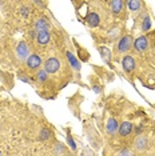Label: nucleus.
Returning a JSON list of instances; mask_svg holds the SVG:
<instances>
[{
	"mask_svg": "<svg viewBox=\"0 0 155 156\" xmlns=\"http://www.w3.org/2000/svg\"><path fill=\"white\" fill-rule=\"evenodd\" d=\"M59 67H60V62H59V59H56V58H51V59H48L47 62H45V67H44V69L47 71L48 73H55L56 71L59 69Z\"/></svg>",
	"mask_w": 155,
	"mask_h": 156,
	"instance_id": "nucleus-1",
	"label": "nucleus"
},
{
	"mask_svg": "<svg viewBox=\"0 0 155 156\" xmlns=\"http://www.w3.org/2000/svg\"><path fill=\"white\" fill-rule=\"evenodd\" d=\"M132 44V37L131 36H124L119 40L118 43V52H127Z\"/></svg>",
	"mask_w": 155,
	"mask_h": 156,
	"instance_id": "nucleus-2",
	"label": "nucleus"
},
{
	"mask_svg": "<svg viewBox=\"0 0 155 156\" xmlns=\"http://www.w3.org/2000/svg\"><path fill=\"white\" fill-rule=\"evenodd\" d=\"M28 45L27 43H24V41H20L19 44H17V47H16V54H17V58L19 59H22L24 60L28 56Z\"/></svg>",
	"mask_w": 155,
	"mask_h": 156,
	"instance_id": "nucleus-3",
	"label": "nucleus"
},
{
	"mask_svg": "<svg viewBox=\"0 0 155 156\" xmlns=\"http://www.w3.org/2000/svg\"><path fill=\"white\" fill-rule=\"evenodd\" d=\"M132 129H134V126H132V124L130 123V122L122 123V124H121V127L118 128L119 133H121V136H128V135L132 132Z\"/></svg>",
	"mask_w": 155,
	"mask_h": 156,
	"instance_id": "nucleus-4",
	"label": "nucleus"
},
{
	"mask_svg": "<svg viewBox=\"0 0 155 156\" xmlns=\"http://www.w3.org/2000/svg\"><path fill=\"white\" fill-rule=\"evenodd\" d=\"M41 64V59L39 58L38 55H31V56H28V59H27V66L30 67L31 69H35V68H39Z\"/></svg>",
	"mask_w": 155,
	"mask_h": 156,
	"instance_id": "nucleus-5",
	"label": "nucleus"
},
{
	"mask_svg": "<svg viewBox=\"0 0 155 156\" xmlns=\"http://www.w3.org/2000/svg\"><path fill=\"white\" fill-rule=\"evenodd\" d=\"M36 39H38V43L40 45H45L50 43V32L48 31H39L36 34Z\"/></svg>",
	"mask_w": 155,
	"mask_h": 156,
	"instance_id": "nucleus-6",
	"label": "nucleus"
},
{
	"mask_svg": "<svg viewBox=\"0 0 155 156\" xmlns=\"http://www.w3.org/2000/svg\"><path fill=\"white\" fill-rule=\"evenodd\" d=\"M122 64H123L124 71L131 72V71H134V68H135V60H134L132 56H126V58H123Z\"/></svg>",
	"mask_w": 155,
	"mask_h": 156,
	"instance_id": "nucleus-7",
	"label": "nucleus"
},
{
	"mask_svg": "<svg viewBox=\"0 0 155 156\" xmlns=\"http://www.w3.org/2000/svg\"><path fill=\"white\" fill-rule=\"evenodd\" d=\"M134 47L138 52H143L144 49L147 48V37L146 36H140L135 40V43H134Z\"/></svg>",
	"mask_w": 155,
	"mask_h": 156,
	"instance_id": "nucleus-8",
	"label": "nucleus"
},
{
	"mask_svg": "<svg viewBox=\"0 0 155 156\" xmlns=\"http://www.w3.org/2000/svg\"><path fill=\"white\" fill-rule=\"evenodd\" d=\"M149 147V140L146 136H138V139L135 140V148L138 151H144Z\"/></svg>",
	"mask_w": 155,
	"mask_h": 156,
	"instance_id": "nucleus-9",
	"label": "nucleus"
},
{
	"mask_svg": "<svg viewBox=\"0 0 155 156\" xmlns=\"http://www.w3.org/2000/svg\"><path fill=\"white\" fill-rule=\"evenodd\" d=\"M119 128V124L118 122L114 119V118H111V119H108V122H107V126H106V129H107V132L108 133H115L116 131H118Z\"/></svg>",
	"mask_w": 155,
	"mask_h": 156,
	"instance_id": "nucleus-10",
	"label": "nucleus"
},
{
	"mask_svg": "<svg viewBox=\"0 0 155 156\" xmlns=\"http://www.w3.org/2000/svg\"><path fill=\"white\" fill-rule=\"evenodd\" d=\"M87 23H88V26H91V27L99 26L100 19H99V16H98V13H95V12L88 13V16H87Z\"/></svg>",
	"mask_w": 155,
	"mask_h": 156,
	"instance_id": "nucleus-11",
	"label": "nucleus"
},
{
	"mask_svg": "<svg viewBox=\"0 0 155 156\" xmlns=\"http://www.w3.org/2000/svg\"><path fill=\"white\" fill-rule=\"evenodd\" d=\"M48 28H50V24L45 19H39L36 23H35V30L38 31H48Z\"/></svg>",
	"mask_w": 155,
	"mask_h": 156,
	"instance_id": "nucleus-12",
	"label": "nucleus"
},
{
	"mask_svg": "<svg viewBox=\"0 0 155 156\" xmlns=\"http://www.w3.org/2000/svg\"><path fill=\"white\" fill-rule=\"evenodd\" d=\"M111 9L115 15L121 13L122 9H123V0H112L111 2Z\"/></svg>",
	"mask_w": 155,
	"mask_h": 156,
	"instance_id": "nucleus-13",
	"label": "nucleus"
},
{
	"mask_svg": "<svg viewBox=\"0 0 155 156\" xmlns=\"http://www.w3.org/2000/svg\"><path fill=\"white\" fill-rule=\"evenodd\" d=\"M99 52H100V55H102V58H103L104 62H110V59H111V52H110V49L108 48H106V47H99Z\"/></svg>",
	"mask_w": 155,
	"mask_h": 156,
	"instance_id": "nucleus-14",
	"label": "nucleus"
},
{
	"mask_svg": "<svg viewBox=\"0 0 155 156\" xmlns=\"http://www.w3.org/2000/svg\"><path fill=\"white\" fill-rule=\"evenodd\" d=\"M67 58H68L70 63H71V66L74 67V68L78 69V71L80 69V64H79V62H78L76 58H75V56H74V55L71 54V52H67Z\"/></svg>",
	"mask_w": 155,
	"mask_h": 156,
	"instance_id": "nucleus-15",
	"label": "nucleus"
},
{
	"mask_svg": "<svg viewBox=\"0 0 155 156\" xmlns=\"http://www.w3.org/2000/svg\"><path fill=\"white\" fill-rule=\"evenodd\" d=\"M127 7L131 9V11H138V9L140 8V2L139 0H128Z\"/></svg>",
	"mask_w": 155,
	"mask_h": 156,
	"instance_id": "nucleus-16",
	"label": "nucleus"
},
{
	"mask_svg": "<svg viewBox=\"0 0 155 156\" xmlns=\"http://www.w3.org/2000/svg\"><path fill=\"white\" fill-rule=\"evenodd\" d=\"M47 76H48V72L45 69H41L38 72V79L41 81V83H44L45 80H47Z\"/></svg>",
	"mask_w": 155,
	"mask_h": 156,
	"instance_id": "nucleus-17",
	"label": "nucleus"
},
{
	"mask_svg": "<svg viewBox=\"0 0 155 156\" xmlns=\"http://www.w3.org/2000/svg\"><path fill=\"white\" fill-rule=\"evenodd\" d=\"M150 27H151L150 17H149V16H146V17H144V20H143V24H142V30L144 31V32H147V31L150 30Z\"/></svg>",
	"mask_w": 155,
	"mask_h": 156,
	"instance_id": "nucleus-18",
	"label": "nucleus"
},
{
	"mask_svg": "<svg viewBox=\"0 0 155 156\" xmlns=\"http://www.w3.org/2000/svg\"><path fill=\"white\" fill-rule=\"evenodd\" d=\"M50 131L48 129H41V132H40V139H43V140H47V139H50Z\"/></svg>",
	"mask_w": 155,
	"mask_h": 156,
	"instance_id": "nucleus-19",
	"label": "nucleus"
},
{
	"mask_svg": "<svg viewBox=\"0 0 155 156\" xmlns=\"http://www.w3.org/2000/svg\"><path fill=\"white\" fill-rule=\"evenodd\" d=\"M67 143H68V145L71 147V150H76V144H75V141L72 140L71 136H67Z\"/></svg>",
	"mask_w": 155,
	"mask_h": 156,
	"instance_id": "nucleus-20",
	"label": "nucleus"
},
{
	"mask_svg": "<svg viewBox=\"0 0 155 156\" xmlns=\"http://www.w3.org/2000/svg\"><path fill=\"white\" fill-rule=\"evenodd\" d=\"M20 13H22V16L28 17V15H30V11H28L27 7H22V8H20Z\"/></svg>",
	"mask_w": 155,
	"mask_h": 156,
	"instance_id": "nucleus-21",
	"label": "nucleus"
},
{
	"mask_svg": "<svg viewBox=\"0 0 155 156\" xmlns=\"http://www.w3.org/2000/svg\"><path fill=\"white\" fill-rule=\"evenodd\" d=\"M118 154H119V155H132V151H128V150H123V151H119Z\"/></svg>",
	"mask_w": 155,
	"mask_h": 156,
	"instance_id": "nucleus-22",
	"label": "nucleus"
},
{
	"mask_svg": "<svg viewBox=\"0 0 155 156\" xmlns=\"http://www.w3.org/2000/svg\"><path fill=\"white\" fill-rule=\"evenodd\" d=\"M142 131H143V127H142V126H138V127H136V129H135V132L139 135L140 132H142Z\"/></svg>",
	"mask_w": 155,
	"mask_h": 156,
	"instance_id": "nucleus-23",
	"label": "nucleus"
},
{
	"mask_svg": "<svg viewBox=\"0 0 155 156\" xmlns=\"http://www.w3.org/2000/svg\"><path fill=\"white\" fill-rule=\"evenodd\" d=\"M20 77V80H23V81H26V83H30V79H28L27 76H19Z\"/></svg>",
	"mask_w": 155,
	"mask_h": 156,
	"instance_id": "nucleus-24",
	"label": "nucleus"
},
{
	"mask_svg": "<svg viewBox=\"0 0 155 156\" xmlns=\"http://www.w3.org/2000/svg\"><path fill=\"white\" fill-rule=\"evenodd\" d=\"M35 3H36V4H39L40 7H43V3H41V0H34Z\"/></svg>",
	"mask_w": 155,
	"mask_h": 156,
	"instance_id": "nucleus-25",
	"label": "nucleus"
},
{
	"mask_svg": "<svg viewBox=\"0 0 155 156\" xmlns=\"http://www.w3.org/2000/svg\"><path fill=\"white\" fill-rule=\"evenodd\" d=\"M0 155H2V152H0Z\"/></svg>",
	"mask_w": 155,
	"mask_h": 156,
	"instance_id": "nucleus-26",
	"label": "nucleus"
}]
</instances>
